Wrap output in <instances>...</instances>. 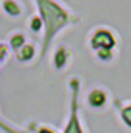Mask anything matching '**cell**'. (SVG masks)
Returning <instances> with one entry per match:
<instances>
[{
	"instance_id": "cell-1",
	"label": "cell",
	"mask_w": 131,
	"mask_h": 133,
	"mask_svg": "<svg viewBox=\"0 0 131 133\" xmlns=\"http://www.w3.org/2000/svg\"><path fill=\"white\" fill-rule=\"evenodd\" d=\"M121 116H123V122L127 123V125H131V106L125 108L123 112H121Z\"/></svg>"
}]
</instances>
